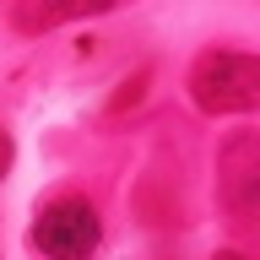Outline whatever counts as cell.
<instances>
[{
	"label": "cell",
	"mask_w": 260,
	"mask_h": 260,
	"mask_svg": "<svg viewBox=\"0 0 260 260\" xmlns=\"http://www.w3.org/2000/svg\"><path fill=\"white\" fill-rule=\"evenodd\" d=\"M11 157H16V146H11V130H0V179L11 174Z\"/></svg>",
	"instance_id": "5b68a950"
},
{
	"label": "cell",
	"mask_w": 260,
	"mask_h": 260,
	"mask_svg": "<svg viewBox=\"0 0 260 260\" xmlns=\"http://www.w3.org/2000/svg\"><path fill=\"white\" fill-rule=\"evenodd\" d=\"M217 195L228 211L260 206V130H233L217 152Z\"/></svg>",
	"instance_id": "3957f363"
},
{
	"label": "cell",
	"mask_w": 260,
	"mask_h": 260,
	"mask_svg": "<svg viewBox=\"0 0 260 260\" xmlns=\"http://www.w3.org/2000/svg\"><path fill=\"white\" fill-rule=\"evenodd\" d=\"M211 260H244V255H239V249H222V255H211Z\"/></svg>",
	"instance_id": "8992f818"
},
{
	"label": "cell",
	"mask_w": 260,
	"mask_h": 260,
	"mask_svg": "<svg viewBox=\"0 0 260 260\" xmlns=\"http://www.w3.org/2000/svg\"><path fill=\"white\" fill-rule=\"evenodd\" d=\"M119 0H16L11 6V22H16V32H54V27H65V22H87V16H103V11H114Z\"/></svg>",
	"instance_id": "277c9868"
},
{
	"label": "cell",
	"mask_w": 260,
	"mask_h": 260,
	"mask_svg": "<svg viewBox=\"0 0 260 260\" xmlns=\"http://www.w3.org/2000/svg\"><path fill=\"white\" fill-rule=\"evenodd\" d=\"M190 103L211 119L260 109V54L244 49H206L190 65Z\"/></svg>",
	"instance_id": "6da1fadb"
},
{
	"label": "cell",
	"mask_w": 260,
	"mask_h": 260,
	"mask_svg": "<svg viewBox=\"0 0 260 260\" xmlns=\"http://www.w3.org/2000/svg\"><path fill=\"white\" fill-rule=\"evenodd\" d=\"M98 244H103V217L92 201L60 195V201L38 206V217H32V249L44 260H92Z\"/></svg>",
	"instance_id": "7a4b0ae2"
}]
</instances>
